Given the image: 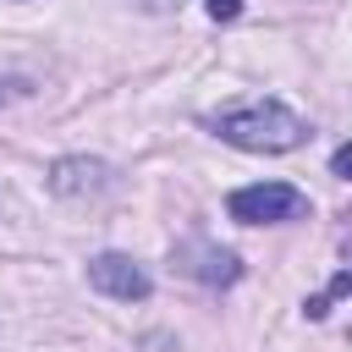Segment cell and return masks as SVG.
I'll list each match as a JSON object with an SVG mask.
<instances>
[{
    "label": "cell",
    "mask_w": 352,
    "mask_h": 352,
    "mask_svg": "<svg viewBox=\"0 0 352 352\" xmlns=\"http://www.w3.org/2000/svg\"><path fill=\"white\" fill-rule=\"evenodd\" d=\"M214 132L236 148H253V154H280V148H297L302 143V116L286 110L280 99H248L236 110H220L214 116Z\"/></svg>",
    "instance_id": "6da1fadb"
},
{
    "label": "cell",
    "mask_w": 352,
    "mask_h": 352,
    "mask_svg": "<svg viewBox=\"0 0 352 352\" xmlns=\"http://www.w3.org/2000/svg\"><path fill=\"white\" fill-rule=\"evenodd\" d=\"M226 214L242 220V226H280V220H302L308 198L286 182H253V187H236L226 198Z\"/></svg>",
    "instance_id": "7a4b0ae2"
},
{
    "label": "cell",
    "mask_w": 352,
    "mask_h": 352,
    "mask_svg": "<svg viewBox=\"0 0 352 352\" xmlns=\"http://www.w3.org/2000/svg\"><path fill=\"white\" fill-rule=\"evenodd\" d=\"M88 280H94L104 297H116V302H143V297H148V275H143L126 253H99V258H88Z\"/></svg>",
    "instance_id": "3957f363"
},
{
    "label": "cell",
    "mask_w": 352,
    "mask_h": 352,
    "mask_svg": "<svg viewBox=\"0 0 352 352\" xmlns=\"http://www.w3.org/2000/svg\"><path fill=\"white\" fill-rule=\"evenodd\" d=\"M176 258H198V264H182V270H187V275H198L204 286H231V280L242 275L236 253H231V248H214V242H204V236L182 242V248H176Z\"/></svg>",
    "instance_id": "277c9868"
},
{
    "label": "cell",
    "mask_w": 352,
    "mask_h": 352,
    "mask_svg": "<svg viewBox=\"0 0 352 352\" xmlns=\"http://www.w3.org/2000/svg\"><path fill=\"white\" fill-rule=\"evenodd\" d=\"M50 187H55L60 198L99 192V187H104V165H99V160H55V165H50Z\"/></svg>",
    "instance_id": "5b68a950"
},
{
    "label": "cell",
    "mask_w": 352,
    "mask_h": 352,
    "mask_svg": "<svg viewBox=\"0 0 352 352\" xmlns=\"http://www.w3.org/2000/svg\"><path fill=\"white\" fill-rule=\"evenodd\" d=\"M204 11H209L214 22H236V16H242V0H204Z\"/></svg>",
    "instance_id": "8992f818"
},
{
    "label": "cell",
    "mask_w": 352,
    "mask_h": 352,
    "mask_svg": "<svg viewBox=\"0 0 352 352\" xmlns=\"http://www.w3.org/2000/svg\"><path fill=\"white\" fill-rule=\"evenodd\" d=\"M324 308H330V297H308V308H302V314H308V319H324Z\"/></svg>",
    "instance_id": "52a82bcc"
}]
</instances>
